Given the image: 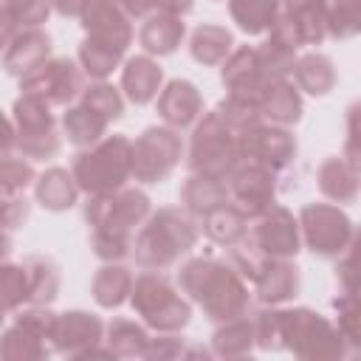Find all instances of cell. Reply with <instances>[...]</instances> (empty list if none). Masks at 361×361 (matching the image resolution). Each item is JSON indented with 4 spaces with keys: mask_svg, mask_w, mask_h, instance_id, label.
Masks as SVG:
<instances>
[{
    "mask_svg": "<svg viewBox=\"0 0 361 361\" xmlns=\"http://www.w3.org/2000/svg\"><path fill=\"white\" fill-rule=\"evenodd\" d=\"M214 113L234 130V133H243L245 127H251V124H257V121H262V116H259V107L257 104H251V102H243V99H234V96H226V99H220L217 102V107H214Z\"/></svg>",
    "mask_w": 361,
    "mask_h": 361,
    "instance_id": "7bdbcfd3",
    "label": "cell"
},
{
    "mask_svg": "<svg viewBox=\"0 0 361 361\" xmlns=\"http://www.w3.org/2000/svg\"><path fill=\"white\" fill-rule=\"evenodd\" d=\"M183 37H186V23H183V17H175V14H149V17H144V23L138 28V45L149 56L175 54L180 48Z\"/></svg>",
    "mask_w": 361,
    "mask_h": 361,
    "instance_id": "603a6c76",
    "label": "cell"
},
{
    "mask_svg": "<svg viewBox=\"0 0 361 361\" xmlns=\"http://www.w3.org/2000/svg\"><path fill=\"white\" fill-rule=\"evenodd\" d=\"M130 305L155 333H180L192 322V302L172 285L164 271H144L133 279Z\"/></svg>",
    "mask_w": 361,
    "mask_h": 361,
    "instance_id": "52a82bcc",
    "label": "cell"
},
{
    "mask_svg": "<svg viewBox=\"0 0 361 361\" xmlns=\"http://www.w3.org/2000/svg\"><path fill=\"white\" fill-rule=\"evenodd\" d=\"M324 28H327V37L333 39L355 37L361 31V0H330Z\"/></svg>",
    "mask_w": 361,
    "mask_h": 361,
    "instance_id": "f35d334b",
    "label": "cell"
},
{
    "mask_svg": "<svg viewBox=\"0 0 361 361\" xmlns=\"http://www.w3.org/2000/svg\"><path fill=\"white\" fill-rule=\"evenodd\" d=\"M316 183H319V192L327 200H333V203H355L358 186H361L358 164L347 161L344 155L324 158L319 164V169H316Z\"/></svg>",
    "mask_w": 361,
    "mask_h": 361,
    "instance_id": "44dd1931",
    "label": "cell"
},
{
    "mask_svg": "<svg viewBox=\"0 0 361 361\" xmlns=\"http://www.w3.org/2000/svg\"><path fill=\"white\" fill-rule=\"evenodd\" d=\"M45 59H51V37L39 25L20 28L8 48L3 51V71L14 79H23L31 71H37Z\"/></svg>",
    "mask_w": 361,
    "mask_h": 361,
    "instance_id": "d6986e66",
    "label": "cell"
},
{
    "mask_svg": "<svg viewBox=\"0 0 361 361\" xmlns=\"http://www.w3.org/2000/svg\"><path fill=\"white\" fill-rule=\"evenodd\" d=\"M200 228L212 243L231 248V245L243 243V237L248 231V214L240 206H234L231 200H226L200 217Z\"/></svg>",
    "mask_w": 361,
    "mask_h": 361,
    "instance_id": "4316f807",
    "label": "cell"
},
{
    "mask_svg": "<svg viewBox=\"0 0 361 361\" xmlns=\"http://www.w3.org/2000/svg\"><path fill=\"white\" fill-rule=\"evenodd\" d=\"M28 276V305H51L59 296V265L45 254H28L23 259Z\"/></svg>",
    "mask_w": 361,
    "mask_h": 361,
    "instance_id": "d6a6232c",
    "label": "cell"
},
{
    "mask_svg": "<svg viewBox=\"0 0 361 361\" xmlns=\"http://www.w3.org/2000/svg\"><path fill=\"white\" fill-rule=\"evenodd\" d=\"M296 223L305 248L319 259H338L355 243L353 217L336 203H305Z\"/></svg>",
    "mask_w": 361,
    "mask_h": 361,
    "instance_id": "30bf717a",
    "label": "cell"
},
{
    "mask_svg": "<svg viewBox=\"0 0 361 361\" xmlns=\"http://www.w3.org/2000/svg\"><path fill=\"white\" fill-rule=\"evenodd\" d=\"M282 11V0H228V14L248 37L268 34Z\"/></svg>",
    "mask_w": 361,
    "mask_h": 361,
    "instance_id": "836d02e7",
    "label": "cell"
},
{
    "mask_svg": "<svg viewBox=\"0 0 361 361\" xmlns=\"http://www.w3.org/2000/svg\"><path fill=\"white\" fill-rule=\"evenodd\" d=\"M130 17H149V14H175V17H186L195 8V0H124L121 6Z\"/></svg>",
    "mask_w": 361,
    "mask_h": 361,
    "instance_id": "ee69618b",
    "label": "cell"
},
{
    "mask_svg": "<svg viewBox=\"0 0 361 361\" xmlns=\"http://www.w3.org/2000/svg\"><path fill=\"white\" fill-rule=\"evenodd\" d=\"M226 189H228V200L234 206H240L248 217L259 214L262 209H268L271 203H276V172L254 164V161H240L237 169L226 178Z\"/></svg>",
    "mask_w": 361,
    "mask_h": 361,
    "instance_id": "9a60e30c",
    "label": "cell"
},
{
    "mask_svg": "<svg viewBox=\"0 0 361 361\" xmlns=\"http://www.w3.org/2000/svg\"><path fill=\"white\" fill-rule=\"evenodd\" d=\"M240 141V158L243 161H254L262 164L268 169H274L276 175L282 169H288L296 161V135L288 127L271 124V121H257L251 127H245L243 133H237Z\"/></svg>",
    "mask_w": 361,
    "mask_h": 361,
    "instance_id": "5bb4252c",
    "label": "cell"
},
{
    "mask_svg": "<svg viewBox=\"0 0 361 361\" xmlns=\"http://www.w3.org/2000/svg\"><path fill=\"white\" fill-rule=\"evenodd\" d=\"M178 288L214 324L245 316L251 310L248 282L240 276V271L231 262L214 257L186 259L178 271Z\"/></svg>",
    "mask_w": 361,
    "mask_h": 361,
    "instance_id": "3957f363",
    "label": "cell"
},
{
    "mask_svg": "<svg viewBox=\"0 0 361 361\" xmlns=\"http://www.w3.org/2000/svg\"><path fill=\"white\" fill-rule=\"evenodd\" d=\"M240 141L237 133L212 110L195 121L192 138H189V152H186V164L189 172L206 175V178H217L226 180L237 164H240Z\"/></svg>",
    "mask_w": 361,
    "mask_h": 361,
    "instance_id": "ba28073f",
    "label": "cell"
},
{
    "mask_svg": "<svg viewBox=\"0 0 361 361\" xmlns=\"http://www.w3.org/2000/svg\"><path fill=\"white\" fill-rule=\"evenodd\" d=\"M37 169L25 155H6L0 158V192H25L34 186Z\"/></svg>",
    "mask_w": 361,
    "mask_h": 361,
    "instance_id": "b9f144b4",
    "label": "cell"
},
{
    "mask_svg": "<svg viewBox=\"0 0 361 361\" xmlns=\"http://www.w3.org/2000/svg\"><path fill=\"white\" fill-rule=\"evenodd\" d=\"M107 127H110V124H107L99 113H93L90 107H85L82 102L68 104V110L62 113V133H65L68 141H71L73 147H79V149L96 144L99 138H104Z\"/></svg>",
    "mask_w": 361,
    "mask_h": 361,
    "instance_id": "e575fe53",
    "label": "cell"
},
{
    "mask_svg": "<svg viewBox=\"0 0 361 361\" xmlns=\"http://www.w3.org/2000/svg\"><path fill=\"white\" fill-rule=\"evenodd\" d=\"M71 175L85 195H107L133 178V141L121 133L104 135L73 155Z\"/></svg>",
    "mask_w": 361,
    "mask_h": 361,
    "instance_id": "8992f818",
    "label": "cell"
},
{
    "mask_svg": "<svg viewBox=\"0 0 361 361\" xmlns=\"http://www.w3.org/2000/svg\"><path fill=\"white\" fill-rule=\"evenodd\" d=\"M28 305V276L23 262H0V307L6 313Z\"/></svg>",
    "mask_w": 361,
    "mask_h": 361,
    "instance_id": "ab89813d",
    "label": "cell"
},
{
    "mask_svg": "<svg viewBox=\"0 0 361 361\" xmlns=\"http://www.w3.org/2000/svg\"><path fill=\"white\" fill-rule=\"evenodd\" d=\"M293 82L299 87V93L307 96H327L336 87V65L327 54L322 51H307L302 56H296L293 62Z\"/></svg>",
    "mask_w": 361,
    "mask_h": 361,
    "instance_id": "484cf974",
    "label": "cell"
},
{
    "mask_svg": "<svg viewBox=\"0 0 361 361\" xmlns=\"http://www.w3.org/2000/svg\"><path fill=\"white\" fill-rule=\"evenodd\" d=\"M6 319H8V313H6L3 307H0V327H3V322H6Z\"/></svg>",
    "mask_w": 361,
    "mask_h": 361,
    "instance_id": "db71d44e",
    "label": "cell"
},
{
    "mask_svg": "<svg viewBox=\"0 0 361 361\" xmlns=\"http://www.w3.org/2000/svg\"><path fill=\"white\" fill-rule=\"evenodd\" d=\"M164 87V68L149 56V54H138L130 56L121 68V93L127 102L133 104H149L155 102L158 90Z\"/></svg>",
    "mask_w": 361,
    "mask_h": 361,
    "instance_id": "ffe728a7",
    "label": "cell"
},
{
    "mask_svg": "<svg viewBox=\"0 0 361 361\" xmlns=\"http://www.w3.org/2000/svg\"><path fill=\"white\" fill-rule=\"evenodd\" d=\"M31 217V203L23 192H0V231H17Z\"/></svg>",
    "mask_w": 361,
    "mask_h": 361,
    "instance_id": "f6af8a7d",
    "label": "cell"
},
{
    "mask_svg": "<svg viewBox=\"0 0 361 361\" xmlns=\"http://www.w3.org/2000/svg\"><path fill=\"white\" fill-rule=\"evenodd\" d=\"M48 355H51L48 341L17 322L0 333V358L3 361H42Z\"/></svg>",
    "mask_w": 361,
    "mask_h": 361,
    "instance_id": "d590c367",
    "label": "cell"
},
{
    "mask_svg": "<svg viewBox=\"0 0 361 361\" xmlns=\"http://www.w3.org/2000/svg\"><path fill=\"white\" fill-rule=\"evenodd\" d=\"M113 3H116V6H124V0H113Z\"/></svg>",
    "mask_w": 361,
    "mask_h": 361,
    "instance_id": "11a10c76",
    "label": "cell"
},
{
    "mask_svg": "<svg viewBox=\"0 0 361 361\" xmlns=\"http://www.w3.org/2000/svg\"><path fill=\"white\" fill-rule=\"evenodd\" d=\"M152 200L135 186H121L107 195H87L85 223L90 248L102 262H121L133 251V234L149 217Z\"/></svg>",
    "mask_w": 361,
    "mask_h": 361,
    "instance_id": "7a4b0ae2",
    "label": "cell"
},
{
    "mask_svg": "<svg viewBox=\"0 0 361 361\" xmlns=\"http://www.w3.org/2000/svg\"><path fill=\"white\" fill-rule=\"evenodd\" d=\"M133 271L124 265V262H104L93 282H90V293L96 299L99 307H121L127 299H130V290H133Z\"/></svg>",
    "mask_w": 361,
    "mask_h": 361,
    "instance_id": "f1b7e54d",
    "label": "cell"
},
{
    "mask_svg": "<svg viewBox=\"0 0 361 361\" xmlns=\"http://www.w3.org/2000/svg\"><path fill=\"white\" fill-rule=\"evenodd\" d=\"M34 200L45 212H68L79 200V186L65 166H48L34 178Z\"/></svg>",
    "mask_w": 361,
    "mask_h": 361,
    "instance_id": "d4e9b609",
    "label": "cell"
},
{
    "mask_svg": "<svg viewBox=\"0 0 361 361\" xmlns=\"http://www.w3.org/2000/svg\"><path fill=\"white\" fill-rule=\"evenodd\" d=\"M212 350H203V347H192L186 344L183 336L178 333H158V336H149V344L144 350V358L149 361H172V358H209Z\"/></svg>",
    "mask_w": 361,
    "mask_h": 361,
    "instance_id": "60d3db41",
    "label": "cell"
},
{
    "mask_svg": "<svg viewBox=\"0 0 361 361\" xmlns=\"http://www.w3.org/2000/svg\"><path fill=\"white\" fill-rule=\"evenodd\" d=\"M254 347V319L248 313L220 322L212 333V355L217 358H243Z\"/></svg>",
    "mask_w": 361,
    "mask_h": 361,
    "instance_id": "1f68e13d",
    "label": "cell"
},
{
    "mask_svg": "<svg viewBox=\"0 0 361 361\" xmlns=\"http://www.w3.org/2000/svg\"><path fill=\"white\" fill-rule=\"evenodd\" d=\"M243 243L259 257L293 259L302 251L299 223H296L293 212L279 203H271L259 214L248 217V231H245Z\"/></svg>",
    "mask_w": 361,
    "mask_h": 361,
    "instance_id": "7c38bea8",
    "label": "cell"
},
{
    "mask_svg": "<svg viewBox=\"0 0 361 361\" xmlns=\"http://www.w3.org/2000/svg\"><path fill=\"white\" fill-rule=\"evenodd\" d=\"M79 102L85 107H90L93 113H99L107 124L118 121L124 116V93L118 87H113L104 79H96L90 85H85V90L79 93Z\"/></svg>",
    "mask_w": 361,
    "mask_h": 361,
    "instance_id": "8d00e7d4",
    "label": "cell"
},
{
    "mask_svg": "<svg viewBox=\"0 0 361 361\" xmlns=\"http://www.w3.org/2000/svg\"><path fill=\"white\" fill-rule=\"evenodd\" d=\"M336 279L341 293H355V243L338 257L336 262Z\"/></svg>",
    "mask_w": 361,
    "mask_h": 361,
    "instance_id": "c3c4849f",
    "label": "cell"
},
{
    "mask_svg": "<svg viewBox=\"0 0 361 361\" xmlns=\"http://www.w3.org/2000/svg\"><path fill=\"white\" fill-rule=\"evenodd\" d=\"M234 51V34L226 25L217 23H200L192 34H189V54L195 62L200 65H220L228 54Z\"/></svg>",
    "mask_w": 361,
    "mask_h": 361,
    "instance_id": "f546056e",
    "label": "cell"
},
{
    "mask_svg": "<svg viewBox=\"0 0 361 361\" xmlns=\"http://www.w3.org/2000/svg\"><path fill=\"white\" fill-rule=\"evenodd\" d=\"M14 144H17V133H14V121L0 110V158H6V155H11V149H14Z\"/></svg>",
    "mask_w": 361,
    "mask_h": 361,
    "instance_id": "f907efd6",
    "label": "cell"
},
{
    "mask_svg": "<svg viewBox=\"0 0 361 361\" xmlns=\"http://www.w3.org/2000/svg\"><path fill=\"white\" fill-rule=\"evenodd\" d=\"M20 31V25H17V20H14V14L3 6L0 8V54L8 48V42L14 39V34Z\"/></svg>",
    "mask_w": 361,
    "mask_h": 361,
    "instance_id": "816d5d0a",
    "label": "cell"
},
{
    "mask_svg": "<svg viewBox=\"0 0 361 361\" xmlns=\"http://www.w3.org/2000/svg\"><path fill=\"white\" fill-rule=\"evenodd\" d=\"M333 307H336V313H338V330H341V336L347 338V344L353 347V353H358V310H355V293H341L338 290V296L333 299Z\"/></svg>",
    "mask_w": 361,
    "mask_h": 361,
    "instance_id": "bcb514c9",
    "label": "cell"
},
{
    "mask_svg": "<svg viewBox=\"0 0 361 361\" xmlns=\"http://www.w3.org/2000/svg\"><path fill=\"white\" fill-rule=\"evenodd\" d=\"M200 237V226L180 206H161L149 212L133 240L135 265L144 271H166L186 257Z\"/></svg>",
    "mask_w": 361,
    "mask_h": 361,
    "instance_id": "5b68a950",
    "label": "cell"
},
{
    "mask_svg": "<svg viewBox=\"0 0 361 361\" xmlns=\"http://www.w3.org/2000/svg\"><path fill=\"white\" fill-rule=\"evenodd\" d=\"M254 344L265 353L288 350L307 361H336L353 353L341 330L313 307L268 305L254 316Z\"/></svg>",
    "mask_w": 361,
    "mask_h": 361,
    "instance_id": "6da1fadb",
    "label": "cell"
},
{
    "mask_svg": "<svg viewBox=\"0 0 361 361\" xmlns=\"http://www.w3.org/2000/svg\"><path fill=\"white\" fill-rule=\"evenodd\" d=\"M183 158V138L166 124H152L141 130L133 141V178L144 186L164 183Z\"/></svg>",
    "mask_w": 361,
    "mask_h": 361,
    "instance_id": "8fae6325",
    "label": "cell"
},
{
    "mask_svg": "<svg viewBox=\"0 0 361 361\" xmlns=\"http://www.w3.org/2000/svg\"><path fill=\"white\" fill-rule=\"evenodd\" d=\"M104 341V322L90 310H65L56 313L54 333H51V350L68 358H82L87 350Z\"/></svg>",
    "mask_w": 361,
    "mask_h": 361,
    "instance_id": "2e32d148",
    "label": "cell"
},
{
    "mask_svg": "<svg viewBox=\"0 0 361 361\" xmlns=\"http://www.w3.org/2000/svg\"><path fill=\"white\" fill-rule=\"evenodd\" d=\"M155 99H158L155 107L161 121L178 133L186 127H195V121L203 116V96L197 85L189 79H169Z\"/></svg>",
    "mask_w": 361,
    "mask_h": 361,
    "instance_id": "ac0fdd59",
    "label": "cell"
},
{
    "mask_svg": "<svg viewBox=\"0 0 361 361\" xmlns=\"http://www.w3.org/2000/svg\"><path fill=\"white\" fill-rule=\"evenodd\" d=\"M11 121L17 133L14 149H20V155H25L28 161H48L59 155L62 149L59 121L48 102L31 93H20L11 107Z\"/></svg>",
    "mask_w": 361,
    "mask_h": 361,
    "instance_id": "9c48e42d",
    "label": "cell"
},
{
    "mask_svg": "<svg viewBox=\"0 0 361 361\" xmlns=\"http://www.w3.org/2000/svg\"><path fill=\"white\" fill-rule=\"evenodd\" d=\"M327 3L330 0H282V17L290 23L299 45H322L327 39Z\"/></svg>",
    "mask_w": 361,
    "mask_h": 361,
    "instance_id": "7402d4cb",
    "label": "cell"
},
{
    "mask_svg": "<svg viewBox=\"0 0 361 361\" xmlns=\"http://www.w3.org/2000/svg\"><path fill=\"white\" fill-rule=\"evenodd\" d=\"M254 54H257V62H259V68H262V73H265L268 82L288 79L290 71H293V62H296V48L279 42L271 34H268V39L262 45L254 48Z\"/></svg>",
    "mask_w": 361,
    "mask_h": 361,
    "instance_id": "74e56055",
    "label": "cell"
},
{
    "mask_svg": "<svg viewBox=\"0 0 361 361\" xmlns=\"http://www.w3.org/2000/svg\"><path fill=\"white\" fill-rule=\"evenodd\" d=\"M3 6H6V0H0V8H3Z\"/></svg>",
    "mask_w": 361,
    "mask_h": 361,
    "instance_id": "9f6ffc18",
    "label": "cell"
},
{
    "mask_svg": "<svg viewBox=\"0 0 361 361\" xmlns=\"http://www.w3.org/2000/svg\"><path fill=\"white\" fill-rule=\"evenodd\" d=\"M11 251H14V240H11V231H0V262L11 259Z\"/></svg>",
    "mask_w": 361,
    "mask_h": 361,
    "instance_id": "f5cc1de1",
    "label": "cell"
},
{
    "mask_svg": "<svg viewBox=\"0 0 361 361\" xmlns=\"http://www.w3.org/2000/svg\"><path fill=\"white\" fill-rule=\"evenodd\" d=\"M226 200H228L226 180L189 172V178L180 183V209L189 212V214L197 217V220H200L206 212H212V209H217L220 203H226Z\"/></svg>",
    "mask_w": 361,
    "mask_h": 361,
    "instance_id": "83f0119b",
    "label": "cell"
},
{
    "mask_svg": "<svg viewBox=\"0 0 361 361\" xmlns=\"http://www.w3.org/2000/svg\"><path fill=\"white\" fill-rule=\"evenodd\" d=\"M220 65H223L220 68V82L228 90L226 96H234V99H243V102H251V104L259 107V99H262V93L268 90L271 82L265 79L254 48L251 45H240Z\"/></svg>",
    "mask_w": 361,
    "mask_h": 361,
    "instance_id": "e0dca14e",
    "label": "cell"
},
{
    "mask_svg": "<svg viewBox=\"0 0 361 361\" xmlns=\"http://www.w3.org/2000/svg\"><path fill=\"white\" fill-rule=\"evenodd\" d=\"M85 90V73L79 62L68 56H51L37 71L20 79V93L39 96L51 107H68Z\"/></svg>",
    "mask_w": 361,
    "mask_h": 361,
    "instance_id": "4fadbf2b",
    "label": "cell"
},
{
    "mask_svg": "<svg viewBox=\"0 0 361 361\" xmlns=\"http://www.w3.org/2000/svg\"><path fill=\"white\" fill-rule=\"evenodd\" d=\"M302 113H305L302 93L288 79L271 82L268 90L259 99V116H262V121H271V124H279V127H293L302 118Z\"/></svg>",
    "mask_w": 361,
    "mask_h": 361,
    "instance_id": "cb8c5ba5",
    "label": "cell"
},
{
    "mask_svg": "<svg viewBox=\"0 0 361 361\" xmlns=\"http://www.w3.org/2000/svg\"><path fill=\"white\" fill-rule=\"evenodd\" d=\"M6 8L14 14V20H17L20 28L42 25L48 20V14L54 11L51 8V0H6Z\"/></svg>",
    "mask_w": 361,
    "mask_h": 361,
    "instance_id": "7dc6e473",
    "label": "cell"
},
{
    "mask_svg": "<svg viewBox=\"0 0 361 361\" xmlns=\"http://www.w3.org/2000/svg\"><path fill=\"white\" fill-rule=\"evenodd\" d=\"M133 17L113 0H93L82 14L85 39L79 45V68L90 79H107L133 45Z\"/></svg>",
    "mask_w": 361,
    "mask_h": 361,
    "instance_id": "277c9868",
    "label": "cell"
},
{
    "mask_svg": "<svg viewBox=\"0 0 361 361\" xmlns=\"http://www.w3.org/2000/svg\"><path fill=\"white\" fill-rule=\"evenodd\" d=\"M93 0H51V8L59 17H71V20H82V14L87 11Z\"/></svg>",
    "mask_w": 361,
    "mask_h": 361,
    "instance_id": "681fc988",
    "label": "cell"
},
{
    "mask_svg": "<svg viewBox=\"0 0 361 361\" xmlns=\"http://www.w3.org/2000/svg\"><path fill=\"white\" fill-rule=\"evenodd\" d=\"M104 344L116 358H144V350L149 344V327L144 322L116 316L104 324Z\"/></svg>",
    "mask_w": 361,
    "mask_h": 361,
    "instance_id": "4dcf8cb0",
    "label": "cell"
}]
</instances>
